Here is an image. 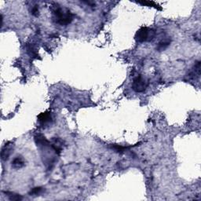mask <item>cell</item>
<instances>
[{"label":"cell","instance_id":"5bb4252c","mask_svg":"<svg viewBox=\"0 0 201 201\" xmlns=\"http://www.w3.org/2000/svg\"><path fill=\"white\" fill-rule=\"evenodd\" d=\"M32 12V14L34 15V16L37 17L39 16V8L37 6H33L32 9L31 10Z\"/></svg>","mask_w":201,"mask_h":201},{"label":"cell","instance_id":"3957f363","mask_svg":"<svg viewBox=\"0 0 201 201\" xmlns=\"http://www.w3.org/2000/svg\"><path fill=\"white\" fill-rule=\"evenodd\" d=\"M148 87V83L141 75H139L134 79L132 83V89L137 93L145 91Z\"/></svg>","mask_w":201,"mask_h":201},{"label":"cell","instance_id":"9c48e42d","mask_svg":"<svg viewBox=\"0 0 201 201\" xmlns=\"http://www.w3.org/2000/svg\"><path fill=\"white\" fill-rule=\"evenodd\" d=\"M5 193L6 194V196H8L9 200H13V201H19L23 199L20 194H17L14 192H5Z\"/></svg>","mask_w":201,"mask_h":201},{"label":"cell","instance_id":"6da1fadb","mask_svg":"<svg viewBox=\"0 0 201 201\" xmlns=\"http://www.w3.org/2000/svg\"><path fill=\"white\" fill-rule=\"evenodd\" d=\"M53 13L56 22L61 25H68L73 21L74 15L69 9H64L58 4H54Z\"/></svg>","mask_w":201,"mask_h":201},{"label":"cell","instance_id":"ba28073f","mask_svg":"<svg viewBox=\"0 0 201 201\" xmlns=\"http://www.w3.org/2000/svg\"><path fill=\"white\" fill-rule=\"evenodd\" d=\"M170 41L169 39H165V40H162L161 42H159L158 43L157 47H156V50L158 51H163L165 49H167L168 46L170 45Z\"/></svg>","mask_w":201,"mask_h":201},{"label":"cell","instance_id":"277c9868","mask_svg":"<svg viewBox=\"0 0 201 201\" xmlns=\"http://www.w3.org/2000/svg\"><path fill=\"white\" fill-rule=\"evenodd\" d=\"M12 149H13V145L9 142L6 144L2 147V151H1V157H2V160H7L9 159L11 152H12Z\"/></svg>","mask_w":201,"mask_h":201},{"label":"cell","instance_id":"5b68a950","mask_svg":"<svg viewBox=\"0 0 201 201\" xmlns=\"http://www.w3.org/2000/svg\"><path fill=\"white\" fill-rule=\"evenodd\" d=\"M38 120L42 125H47L52 120V116L50 112H44L38 116Z\"/></svg>","mask_w":201,"mask_h":201},{"label":"cell","instance_id":"7a4b0ae2","mask_svg":"<svg viewBox=\"0 0 201 201\" xmlns=\"http://www.w3.org/2000/svg\"><path fill=\"white\" fill-rule=\"evenodd\" d=\"M155 36V32L152 29L147 27H141L135 35V39L138 43H144L153 39Z\"/></svg>","mask_w":201,"mask_h":201},{"label":"cell","instance_id":"7c38bea8","mask_svg":"<svg viewBox=\"0 0 201 201\" xmlns=\"http://www.w3.org/2000/svg\"><path fill=\"white\" fill-rule=\"evenodd\" d=\"M111 148H112V149H114L116 152H120V153L123 152L124 151L126 150V149H127V147L122 146V145H117V144H113V145H111Z\"/></svg>","mask_w":201,"mask_h":201},{"label":"cell","instance_id":"8992f818","mask_svg":"<svg viewBox=\"0 0 201 201\" xmlns=\"http://www.w3.org/2000/svg\"><path fill=\"white\" fill-rule=\"evenodd\" d=\"M35 141L37 145L42 147H47L50 146L51 144L50 143V141L46 138L45 136L42 135V134H38L35 137Z\"/></svg>","mask_w":201,"mask_h":201},{"label":"cell","instance_id":"52a82bcc","mask_svg":"<svg viewBox=\"0 0 201 201\" xmlns=\"http://www.w3.org/2000/svg\"><path fill=\"white\" fill-rule=\"evenodd\" d=\"M24 165V160L21 156H17L12 162V166L15 169H20Z\"/></svg>","mask_w":201,"mask_h":201},{"label":"cell","instance_id":"4fadbf2b","mask_svg":"<svg viewBox=\"0 0 201 201\" xmlns=\"http://www.w3.org/2000/svg\"><path fill=\"white\" fill-rule=\"evenodd\" d=\"M27 50H28V53L29 54L31 55V56L35 57V58H37V57H38V54H37L36 50H35V49L34 47H33L32 45L28 46Z\"/></svg>","mask_w":201,"mask_h":201},{"label":"cell","instance_id":"30bf717a","mask_svg":"<svg viewBox=\"0 0 201 201\" xmlns=\"http://www.w3.org/2000/svg\"><path fill=\"white\" fill-rule=\"evenodd\" d=\"M138 4H141V5L143 6H152V7H155L156 9H162L161 7H159V6L158 4H156V2H153V1H143V2H138Z\"/></svg>","mask_w":201,"mask_h":201},{"label":"cell","instance_id":"8fae6325","mask_svg":"<svg viewBox=\"0 0 201 201\" xmlns=\"http://www.w3.org/2000/svg\"><path fill=\"white\" fill-rule=\"evenodd\" d=\"M43 188L42 187H35V188H32L31 191L29 192V195L30 196H38L43 192Z\"/></svg>","mask_w":201,"mask_h":201}]
</instances>
